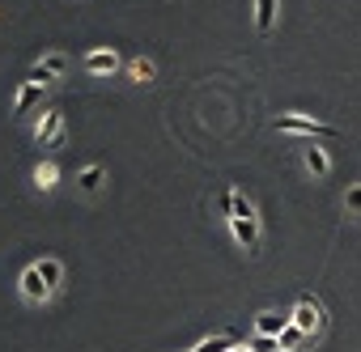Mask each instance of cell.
<instances>
[{
	"label": "cell",
	"mask_w": 361,
	"mask_h": 352,
	"mask_svg": "<svg viewBox=\"0 0 361 352\" xmlns=\"http://www.w3.org/2000/svg\"><path fill=\"white\" fill-rule=\"evenodd\" d=\"M276 127H281V132H298V136H323V140H336V136H340L336 127H327V123H319V119H306V115H281Z\"/></svg>",
	"instance_id": "obj_1"
},
{
	"label": "cell",
	"mask_w": 361,
	"mask_h": 352,
	"mask_svg": "<svg viewBox=\"0 0 361 352\" xmlns=\"http://www.w3.org/2000/svg\"><path fill=\"white\" fill-rule=\"evenodd\" d=\"M289 318H293V327H302L306 335H314V331L323 327V306H319L314 297H302V301H298V310H293Z\"/></svg>",
	"instance_id": "obj_2"
},
{
	"label": "cell",
	"mask_w": 361,
	"mask_h": 352,
	"mask_svg": "<svg viewBox=\"0 0 361 352\" xmlns=\"http://www.w3.org/2000/svg\"><path fill=\"white\" fill-rule=\"evenodd\" d=\"M64 68H68V60L56 51V56H47V60H39V64L30 68V81H35V85H47V81H56Z\"/></svg>",
	"instance_id": "obj_3"
},
{
	"label": "cell",
	"mask_w": 361,
	"mask_h": 352,
	"mask_svg": "<svg viewBox=\"0 0 361 352\" xmlns=\"http://www.w3.org/2000/svg\"><path fill=\"white\" fill-rule=\"evenodd\" d=\"M60 136H64V115H60V111H47V115L39 119V127H35V140H39V144H56Z\"/></svg>",
	"instance_id": "obj_4"
},
{
	"label": "cell",
	"mask_w": 361,
	"mask_h": 352,
	"mask_svg": "<svg viewBox=\"0 0 361 352\" xmlns=\"http://www.w3.org/2000/svg\"><path fill=\"white\" fill-rule=\"evenodd\" d=\"M230 230L247 251H259V221L255 217H230Z\"/></svg>",
	"instance_id": "obj_5"
},
{
	"label": "cell",
	"mask_w": 361,
	"mask_h": 352,
	"mask_svg": "<svg viewBox=\"0 0 361 352\" xmlns=\"http://www.w3.org/2000/svg\"><path fill=\"white\" fill-rule=\"evenodd\" d=\"M22 297H26V301H47V297H51V289H47V280L39 276V268H26V272H22Z\"/></svg>",
	"instance_id": "obj_6"
},
{
	"label": "cell",
	"mask_w": 361,
	"mask_h": 352,
	"mask_svg": "<svg viewBox=\"0 0 361 352\" xmlns=\"http://www.w3.org/2000/svg\"><path fill=\"white\" fill-rule=\"evenodd\" d=\"M115 68H119L115 51H90V56H85V73H94V77H106V73H115Z\"/></svg>",
	"instance_id": "obj_7"
},
{
	"label": "cell",
	"mask_w": 361,
	"mask_h": 352,
	"mask_svg": "<svg viewBox=\"0 0 361 352\" xmlns=\"http://www.w3.org/2000/svg\"><path fill=\"white\" fill-rule=\"evenodd\" d=\"M238 348V335L234 331H221V335H213V339H200L192 352H234Z\"/></svg>",
	"instance_id": "obj_8"
},
{
	"label": "cell",
	"mask_w": 361,
	"mask_h": 352,
	"mask_svg": "<svg viewBox=\"0 0 361 352\" xmlns=\"http://www.w3.org/2000/svg\"><path fill=\"white\" fill-rule=\"evenodd\" d=\"M39 98H43V85H35V81H26V85L18 89V98H13V111H18V115H26V111H30V106H35Z\"/></svg>",
	"instance_id": "obj_9"
},
{
	"label": "cell",
	"mask_w": 361,
	"mask_h": 352,
	"mask_svg": "<svg viewBox=\"0 0 361 352\" xmlns=\"http://www.w3.org/2000/svg\"><path fill=\"white\" fill-rule=\"evenodd\" d=\"M272 22H276V0H255V30L268 34Z\"/></svg>",
	"instance_id": "obj_10"
},
{
	"label": "cell",
	"mask_w": 361,
	"mask_h": 352,
	"mask_svg": "<svg viewBox=\"0 0 361 352\" xmlns=\"http://www.w3.org/2000/svg\"><path fill=\"white\" fill-rule=\"evenodd\" d=\"M102 179H106L102 165H85V170L77 174V187H81V191H98V187H102Z\"/></svg>",
	"instance_id": "obj_11"
},
{
	"label": "cell",
	"mask_w": 361,
	"mask_h": 352,
	"mask_svg": "<svg viewBox=\"0 0 361 352\" xmlns=\"http://www.w3.org/2000/svg\"><path fill=\"white\" fill-rule=\"evenodd\" d=\"M306 165H310V174H319V179H323V174L331 170V157H327L319 144H310V149H306Z\"/></svg>",
	"instance_id": "obj_12"
},
{
	"label": "cell",
	"mask_w": 361,
	"mask_h": 352,
	"mask_svg": "<svg viewBox=\"0 0 361 352\" xmlns=\"http://www.w3.org/2000/svg\"><path fill=\"white\" fill-rule=\"evenodd\" d=\"M35 268H39V276L47 280V289L56 293V284L64 280V268H60V259H43V263H35Z\"/></svg>",
	"instance_id": "obj_13"
},
{
	"label": "cell",
	"mask_w": 361,
	"mask_h": 352,
	"mask_svg": "<svg viewBox=\"0 0 361 352\" xmlns=\"http://www.w3.org/2000/svg\"><path fill=\"white\" fill-rule=\"evenodd\" d=\"M285 327H289V318H276V314H259L255 318V331L259 335H281Z\"/></svg>",
	"instance_id": "obj_14"
},
{
	"label": "cell",
	"mask_w": 361,
	"mask_h": 352,
	"mask_svg": "<svg viewBox=\"0 0 361 352\" xmlns=\"http://www.w3.org/2000/svg\"><path fill=\"white\" fill-rule=\"evenodd\" d=\"M35 187H39V191H51V187H56V165H51V161H43V165L35 170Z\"/></svg>",
	"instance_id": "obj_15"
},
{
	"label": "cell",
	"mask_w": 361,
	"mask_h": 352,
	"mask_svg": "<svg viewBox=\"0 0 361 352\" xmlns=\"http://www.w3.org/2000/svg\"><path fill=\"white\" fill-rule=\"evenodd\" d=\"M251 348H255V352H281V335H259V331H255Z\"/></svg>",
	"instance_id": "obj_16"
},
{
	"label": "cell",
	"mask_w": 361,
	"mask_h": 352,
	"mask_svg": "<svg viewBox=\"0 0 361 352\" xmlns=\"http://www.w3.org/2000/svg\"><path fill=\"white\" fill-rule=\"evenodd\" d=\"M132 77L136 81H153V64L149 60H132Z\"/></svg>",
	"instance_id": "obj_17"
},
{
	"label": "cell",
	"mask_w": 361,
	"mask_h": 352,
	"mask_svg": "<svg viewBox=\"0 0 361 352\" xmlns=\"http://www.w3.org/2000/svg\"><path fill=\"white\" fill-rule=\"evenodd\" d=\"M302 335H306V331H302V327H293V322H289V327H285V331H281V348H293V344H298V339H302Z\"/></svg>",
	"instance_id": "obj_18"
},
{
	"label": "cell",
	"mask_w": 361,
	"mask_h": 352,
	"mask_svg": "<svg viewBox=\"0 0 361 352\" xmlns=\"http://www.w3.org/2000/svg\"><path fill=\"white\" fill-rule=\"evenodd\" d=\"M348 213H361V187H348Z\"/></svg>",
	"instance_id": "obj_19"
},
{
	"label": "cell",
	"mask_w": 361,
	"mask_h": 352,
	"mask_svg": "<svg viewBox=\"0 0 361 352\" xmlns=\"http://www.w3.org/2000/svg\"><path fill=\"white\" fill-rule=\"evenodd\" d=\"M230 196H234V187H226V191L217 196V204H221V213H226V217H230Z\"/></svg>",
	"instance_id": "obj_20"
}]
</instances>
